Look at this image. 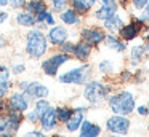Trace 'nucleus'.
<instances>
[{
	"label": "nucleus",
	"instance_id": "1",
	"mask_svg": "<svg viewBox=\"0 0 149 137\" xmlns=\"http://www.w3.org/2000/svg\"><path fill=\"white\" fill-rule=\"evenodd\" d=\"M48 50H50V43L47 40L45 32L37 27L27 29L26 35H24V53L31 59L37 61L45 57Z\"/></svg>",
	"mask_w": 149,
	"mask_h": 137
},
{
	"label": "nucleus",
	"instance_id": "2",
	"mask_svg": "<svg viewBox=\"0 0 149 137\" xmlns=\"http://www.w3.org/2000/svg\"><path fill=\"white\" fill-rule=\"evenodd\" d=\"M107 104L112 113L127 116L135 110V96L130 91H120L107 97Z\"/></svg>",
	"mask_w": 149,
	"mask_h": 137
},
{
	"label": "nucleus",
	"instance_id": "3",
	"mask_svg": "<svg viewBox=\"0 0 149 137\" xmlns=\"http://www.w3.org/2000/svg\"><path fill=\"white\" fill-rule=\"evenodd\" d=\"M109 96V86L98 80H88L84 85V99L91 105L103 104Z\"/></svg>",
	"mask_w": 149,
	"mask_h": 137
},
{
	"label": "nucleus",
	"instance_id": "4",
	"mask_svg": "<svg viewBox=\"0 0 149 137\" xmlns=\"http://www.w3.org/2000/svg\"><path fill=\"white\" fill-rule=\"evenodd\" d=\"M90 65L87 62H84L82 65L79 67H72V69L66 70V72L59 73L58 76V81L63 83V85H85V83L90 80Z\"/></svg>",
	"mask_w": 149,
	"mask_h": 137
},
{
	"label": "nucleus",
	"instance_id": "5",
	"mask_svg": "<svg viewBox=\"0 0 149 137\" xmlns=\"http://www.w3.org/2000/svg\"><path fill=\"white\" fill-rule=\"evenodd\" d=\"M18 91H21L29 102H36L39 99H47L50 96V88L40 81H31V80H21L16 83Z\"/></svg>",
	"mask_w": 149,
	"mask_h": 137
},
{
	"label": "nucleus",
	"instance_id": "6",
	"mask_svg": "<svg viewBox=\"0 0 149 137\" xmlns=\"http://www.w3.org/2000/svg\"><path fill=\"white\" fill-rule=\"evenodd\" d=\"M71 59H72L71 54H64V53H61V51H58V53H55V54H50L47 59H43L42 64H40V69H42V72L45 73L47 76H56L59 72V69H61L64 64H68Z\"/></svg>",
	"mask_w": 149,
	"mask_h": 137
},
{
	"label": "nucleus",
	"instance_id": "7",
	"mask_svg": "<svg viewBox=\"0 0 149 137\" xmlns=\"http://www.w3.org/2000/svg\"><path fill=\"white\" fill-rule=\"evenodd\" d=\"M144 25H146L144 19L135 18V19H132L130 22L123 24L117 34H119V37L122 38L123 41H132V40H135L138 35H141V30H143Z\"/></svg>",
	"mask_w": 149,
	"mask_h": 137
},
{
	"label": "nucleus",
	"instance_id": "8",
	"mask_svg": "<svg viewBox=\"0 0 149 137\" xmlns=\"http://www.w3.org/2000/svg\"><path fill=\"white\" fill-rule=\"evenodd\" d=\"M5 99H7L8 110H16V112L24 113V112L29 108V105H31L29 99H27L21 91H18V89H16V91H11Z\"/></svg>",
	"mask_w": 149,
	"mask_h": 137
},
{
	"label": "nucleus",
	"instance_id": "9",
	"mask_svg": "<svg viewBox=\"0 0 149 137\" xmlns=\"http://www.w3.org/2000/svg\"><path fill=\"white\" fill-rule=\"evenodd\" d=\"M45 35L48 43L53 45V46H59V45H63L64 41L69 40V30L66 29V25H59V24L52 25Z\"/></svg>",
	"mask_w": 149,
	"mask_h": 137
},
{
	"label": "nucleus",
	"instance_id": "10",
	"mask_svg": "<svg viewBox=\"0 0 149 137\" xmlns=\"http://www.w3.org/2000/svg\"><path fill=\"white\" fill-rule=\"evenodd\" d=\"M104 37H106V32H104V29L100 27H84L80 30L82 41L88 43L90 46H98L100 43H103Z\"/></svg>",
	"mask_w": 149,
	"mask_h": 137
},
{
	"label": "nucleus",
	"instance_id": "11",
	"mask_svg": "<svg viewBox=\"0 0 149 137\" xmlns=\"http://www.w3.org/2000/svg\"><path fill=\"white\" fill-rule=\"evenodd\" d=\"M39 124H40V129L43 132H52V131L56 129V126H58V118H56V110L53 105L40 115Z\"/></svg>",
	"mask_w": 149,
	"mask_h": 137
},
{
	"label": "nucleus",
	"instance_id": "12",
	"mask_svg": "<svg viewBox=\"0 0 149 137\" xmlns=\"http://www.w3.org/2000/svg\"><path fill=\"white\" fill-rule=\"evenodd\" d=\"M107 129L116 134H127L130 129V121L123 115H114L107 120Z\"/></svg>",
	"mask_w": 149,
	"mask_h": 137
},
{
	"label": "nucleus",
	"instance_id": "13",
	"mask_svg": "<svg viewBox=\"0 0 149 137\" xmlns=\"http://www.w3.org/2000/svg\"><path fill=\"white\" fill-rule=\"evenodd\" d=\"M85 112H87V108H84V107L72 108V115L69 116V120L64 123L66 129H68L69 132H75V131L80 127L82 121H84V116H85Z\"/></svg>",
	"mask_w": 149,
	"mask_h": 137
},
{
	"label": "nucleus",
	"instance_id": "14",
	"mask_svg": "<svg viewBox=\"0 0 149 137\" xmlns=\"http://www.w3.org/2000/svg\"><path fill=\"white\" fill-rule=\"evenodd\" d=\"M91 50L93 46H90L85 41H79V43H74V50H72V57L77 59L79 62H87L91 56Z\"/></svg>",
	"mask_w": 149,
	"mask_h": 137
},
{
	"label": "nucleus",
	"instance_id": "15",
	"mask_svg": "<svg viewBox=\"0 0 149 137\" xmlns=\"http://www.w3.org/2000/svg\"><path fill=\"white\" fill-rule=\"evenodd\" d=\"M15 22H16L19 27H24V29H32L36 27L37 21H36V16L32 13L26 11V10H19L15 16Z\"/></svg>",
	"mask_w": 149,
	"mask_h": 137
},
{
	"label": "nucleus",
	"instance_id": "16",
	"mask_svg": "<svg viewBox=\"0 0 149 137\" xmlns=\"http://www.w3.org/2000/svg\"><path fill=\"white\" fill-rule=\"evenodd\" d=\"M104 43L107 45L109 50H114V51H117V53H125L127 51L125 41L116 34H106V37H104Z\"/></svg>",
	"mask_w": 149,
	"mask_h": 137
},
{
	"label": "nucleus",
	"instance_id": "17",
	"mask_svg": "<svg viewBox=\"0 0 149 137\" xmlns=\"http://www.w3.org/2000/svg\"><path fill=\"white\" fill-rule=\"evenodd\" d=\"M122 25H123V18L119 14V11H117L116 14H112L111 18H107V19H104V21H103L104 30H107L109 34H117Z\"/></svg>",
	"mask_w": 149,
	"mask_h": 137
},
{
	"label": "nucleus",
	"instance_id": "18",
	"mask_svg": "<svg viewBox=\"0 0 149 137\" xmlns=\"http://www.w3.org/2000/svg\"><path fill=\"white\" fill-rule=\"evenodd\" d=\"M68 2H69V6L82 16V14H87V13L91 11V8L95 6L96 0H68Z\"/></svg>",
	"mask_w": 149,
	"mask_h": 137
},
{
	"label": "nucleus",
	"instance_id": "19",
	"mask_svg": "<svg viewBox=\"0 0 149 137\" xmlns=\"http://www.w3.org/2000/svg\"><path fill=\"white\" fill-rule=\"evenodd\" d=\"M59 21L64 25H79L82 19H80V14L69 6V8H66L63 13H59Z\"/></svg>",
	"mask_w": 149,
	"mask_h": 137
},
{
	"label": "nucleus",
	"instance_id": "20",
	"mask_svg": "<svg viewBox=\"0 0 149 137\" xmlns=\"http://www.w3.org/2000/svg\"><path fill=\"white\" fill-rule=\"evenodd\" d=\"M80 137H98L101 132V127L96 126V124H93L91 121L88 120H84L80 124Z\"/></svg>",
	"mask_w": 149,
	"mask_h": 137
},
{
	"label": "nucleus",
	"instance_id": "21",
	"mask_svg": "<svg viewBox=\"0 0 149 137\" xmlns=\"http://www.w3.org/2000/svg\"><path fill=\"white\" fill-rule=\"evenodd\" d=\"M24 10L29 11V13H32L34 16H37L39 13L48 10V3H47V0H26Z\"/></svg>",
	"mask_w": 149,
	"mask_h": 137
},
{
	"label": "nucleus",
	"instance_id": "22",
	"mask_svg": "<svg viewBox=\"0 0 149 137\" xmlns=\"http://www.w3.org/2000/svg\"><path fill=\"white\" fill-rule=\"evenodd\" d=\"M144 46L143 45H133L130 50V64L132 65H139L144 59Z\"/></svg>",
	"mask_w": 149,
	"mask_h": 137
},
{
	"label": "nucleus",
	"instance_id": "23",
	"mask_svg": "<svg viewBox=\"0 0 149 137\" xmlns=\"http://www.w3.org/2000/svg\"><path fill=\"white\" fill-rule=\"evenodd\" d=\"M36 21H37V24H45L47 27H52V25L56 24L55 13H52L50 10H45V11L39 13V14L36 16Z\"/></svg>",
	"mask_w": 149,
	"mask_h": 137
},
{
	"label": "nucleus",
	"instance_id": "24",
	"mask_svg": "<svg viewBox=\"0 0 149 137\" xmlns=\"http://www.w3.org/2000/svg\"><path fill=\"white\" fill-rule=\"evenodd\" d=\"M117 11H119V8H112V6L101 5L100 8L96 10V13H95V16H96V19H100V21H104V19L111 18L112 14H116Z\"/></svg>",
	"mask_w": 149,
	"mask_h": 137
},
{
	"label": "nucleus",
	"instance_id": "25",
	"mask_svg": "<svg viewBox=\"0 0 149 137\" xmlns=\"http://www.w3.org/2000/svg\"><path fill=\"white\" fill-rule=\"evenodd\" d=\"M56 110V118H58V123H66L69 120V116L72 115V108L61 105V107H55Z\"/></svg>",
	"mask_w": 149,
	"mask_h": 137
},
{
	"label": "nucleus",
	"instance_id": "26",
	"mask_svg": "<svg viewBox=\"0 0 149 137\" xmlns=\"http://www.w3.org/2000/svg\"><path fill=\"white\" fill-rule=\"evenodd\" d=\"M66 8H69V2L68 0H50V6L48 10L52 13H63Z\"/></svg>",
	"mask_w": 149,
	"mask_h": 137
},
{
	"label": "nucleus",
	"instance_id": "27",
	"mask_svg": "<svg viewBox=\"0 0 149 137\" xmlns=\"http://www.w3.org/2000/svg\"><path fill=\"white\" fill-rule=\"evenodd\" d=\"M32 104H34V107H32V108L37 112V113H39V116H40V115H42L45 110H48V108L52 107V104H50L48 97H47V99H39V101L32 102Z\"/></svg>",
	"mask_w": 149,
	"mask_h": 137
},
{
	"label": "nucleus",
	"instance_id": "28",
	"mask_svg": "<svg viewBox=\"0 0 149 137\" xmlns=\"http://www.w3.org/2000/svg\"><path fill=\"white\" fill-rule=\"evenodd\" d=\"M13 89V83L11 80H7V81H0V99H5Z\"/></svg>",
	"mask_w": 149,
	"mask_h": 137
},
{
	"label": "nucleus",
	"instance_id": "29",
	"mask_svg": "<svg viewBox=\"0 0 149 137\" xmlns=\"http://www.w3.org/2000/svg\"><path fill=\"white\" fill-rule=\"evenodd\" d=\"M98 70H100L101 73H112L114 72V64L111 62L109 59H103L98 64Z\"/></svg>",
	"mask_w": 149,
	"mask_h": 137
},
{
	"label": "nucleus",
	"instance_id": "30",
	"mask_svg": "<svg viewBox=\"0 0 149 137\" xmlns=\"http://www.w3.org/2000/svg\"><path fill=\"white\" fill-rule=\"evenodd\" d=\"M11 75H21V73L26 72V64L24 62H15L13 65L10 67Z\"/></svg>",
	"mask_w": 149,
	"mask_h": 137
},
{
	"label": "nucleus",
	"instance_id": "31",
	"mask_svg": "<svg viewBox=\"0 0 149 137\" xmlns=\"http://www.w3.org/2000/svg\"><path fill=\"white\" fill-rule=\"evenodd\" d=\"M7 80H11L10 67L5 64H0V81H7Z\"/></svg>",
	"mask_w": 149,
	"mask_h": 137
},
{
	"label": "nucleus",
	"instance_id": "32",
	"mask_svg": "<svg viewBox=\"0 0 149 137\" xmlns=\"http://www.w3.org/2000/svg\"><path fill=\"white\" fill-rule=\"evenodd\" d=\"M24 5H26V0H8V6L15 11L24 10Z\"/></svg>",
	"mask_w": 149,
	"mask_h": 137
},
{
	"label": "nucleus",
	"instance_id": "33",
	"mask_svg": "<svg viewBox=\"0 0 149 137\" xmlns=\"http://www.w3.org/2000/svg\"><path fill=\"white\" fill-rule=\"evenodd\" d=\"M19 137H47L45 132H43L42 129L37 131V129H31V131H24L23 134H21Z\"/></svg>",
	"mask_w": 149,
	"mask_h": 137
},
{
	"label": "nucleus",
	"instance_id": "34",
	"mask_svg": "<svg viewBox=\"0 0 149 137\" xmlns=\"http://www.w3.org/2000/svg\"><path fill=\"white\" fill-rule=\"evenodd\" d=\"M59 51H61V53H64V54H71L72 56V50H74V43H72V41H64V43L63 45H59Z\"/></svg>",
	"mask_w": 149,
	"mask_h": 137
},
{
	"label": "nucleus",
	"instance_id": "35",
	"mask_svg": "<svg viewBox=\"0 0 149 137\" xmlns=\"http://www.w3.org/2000/svg\"><path fill=\"white\" fill-rule=\"evenodd\" d=\"M146 2H148V0H130V3H132L133 10H136V11H141V10L144 8Z\"/></svg>",
	"mask_w": 149,
	"mask_h": 137
},
{
	"label": "nucleus",
	"instance_id": "36",
	"mask_svg": "<svg viewBox=\"0 0 149 137\" xmlns=\"http://www.w3.org/2000/svg\"><path fill=\"white\" fill-rule=\"evenodd\" d=\"M8 19H10V14H8V11H5V10H0V24H5Z\"/></svg>",
	"mask_w": 149,
	"mask_h": 137
},
{
	"label": "nucleus",
	"instance_id": "37",
	"mask_svg": "<svg viewBox=\"0 0 149 137\" xmlns=\"http://www.w3.org/2000/svg\"><path fill=\"white\" fill-rule=\"evenodd\" d=\"M8 46V40H7V37H5L2 32H0V51L2 50H5V48Z\"/></svg>",
	"mask_w": 149,
	"mask_h": 137
},
{
	"label": "nucleus",
	"instance_id": "38",
	"mask_svg": "<svg viewBox=\"0 0 149 137\" xmlns=\"http://www.w3.org/2000/svg\"><path fill=\"white\" fill-rule=\"evenodd\" d=\"M141 11H143V14H141V16H139V18H141V19H144V21H146V19H148V18H149V0H148V2H146V5H144V8H143V10H141Z\"/></svg>",
	"mask_w": 149,
	"mask_h": 137
},
{
	"label": "nucleus",
	"instance_id": "39",
	"mask_svg": "<svg viewBox=\"0 0 149 137\" xmlns=\"http://www.w3.org/2000/svg\"><path fill=\"white\" fill-rule=\"evenodd\" d=\"M7 126V113H0V132Z\"/></svg>",
	"mask_w": 149,
	"mask_h": 137
},
{
	"label": "nucleus",
	"instance_id": "40",
	"mask_svg": "<svg viewBox=\"0 0 149 137\" xmlns=\"http://www.w3.org/2000/svg\"><path fill=\"white\" fill-rule=\"evenodd\" d=\"M138 113L141 115V116H146V115H149V107H144V105L138 107Z\"/></svg>",
	"mask_w": 149,
	"mask_h": 137
},
{
	"label": "nucleus",
	"instance_id": "41",
	"mask_svg": "<svg viewBox=\"0 0 149 137\" xmlns=\"http://www.w3.org/2000/svg\"><path fill=\"white\" fill-rule=\"evenodd\" d=\"M143 46H144V54H146V56H149V37L146 38V43L143 45Z\"/></svg>",
	"mask_w": 149,
	"mask_h": 137
},
{
	"label": "nucleus",
	"instance_id": "42",
	"mask_svg": "<svg viewBox=\"0 0 149 137\" xmlns=\"http://www.w3.org/2000/svg\"><path fill=\"white\" fill-rule=\"evenodd\" d=\"M130 78H132V75H130V72H125V73H122V80H125V81H128Z\"/></svg>",
	"mask_w": 149,
	"mask_h": 137
},
{
	"label": "nucleus",
	"instance_id": "43",
	"mask_svg": "<svg viewBox=\"0 0 149 137\" xmlns=\"http://www.w3.org/2000/svg\"><path fill=\"white\" fill-rule=\"evenodd\" d=\"M8 6V0H0V8H5Z\"/></svg>",
	"mask_w": 149,
	"mask_h": 137
},
{
	"label": "nucleus",
	"instance_id": "44",
	"mask_svg": "<svg viewBox=\"0 0 149 137\" xmlns=\"http://www.w3.org/2000/svg\"><path fill=\"white\" fill-rule=\"evenodd\" d=\"M117 2H119L120 5H127V3H130V0H117Z\"/></svg>",
	"mask_w": 149,
	"mask_h": 137
},
{
	"label": "nucleus",
	"instance_id": "45",
	"mask_svg": "<svg viewBox=\"0 0 149 137\" xmlns=\"http://www.w3.org/2000/svg\"><path fill=\"white\" fill-rule=\"evenodd\" d=\"M144 22H146V25H148V27H149V18H148V19H146V21H144Z\"/></svg>",
	"mask_w": 149,
	"mask_h": 137
},
{
	"label": "nucleus",
	"instance_id": "46",
	"mask_svg": "<svg viewBox=\"0 0 149 137\" xmlns=\"http://www.w3.org/2000/svg\"><path fill=\"white\" fill-rule=\"evenodd\" d=\"M53 137H63V136H59V134H55V136H53Z\"/></svg>",
	"mask_w": 149,
	"mask_h": 137
},
{
	"label": "nucleus",
	"instance_id": "47",
	"mask_svg": "<svg viewBox=\"0 0 149 137\" xmlns=\"http://www.w3.org/2000/svg\"><path fill=\"white\" fill-rule=\"evenodd\" d=\"M109 137H120V136H109Z\"/></svg>",
	"mask_w": 149,
	"mask_h": 137
},
{
	"label": "nucleus",
	"instance_id": "48",
	"mask_svg": "<svg viewBox=\"0 0 149 137\" xmlns=\"http://www.w3.org/2000/svg\"><path fill=\"white\" fill-rule=\"evenodd\" d=\"M148 107H149V101H148Z\"/></svg>",
	"mask_w": 149,
	"mask_h": 137
},
{
	"label": "nucleus",
	"instance_id": "49",
	"mask_svg": "<svg viewBox=\"0 0 149 137\" xmlns=\"http://www.w3.org/2000/svg\"><path fill=\"white\" fill-rule=\"evenodd\" d=\"M148 129H149V126H148Z\"/></svg>",
	"mask_w": 149,
	"mask_h": 137
}]
</instances>
